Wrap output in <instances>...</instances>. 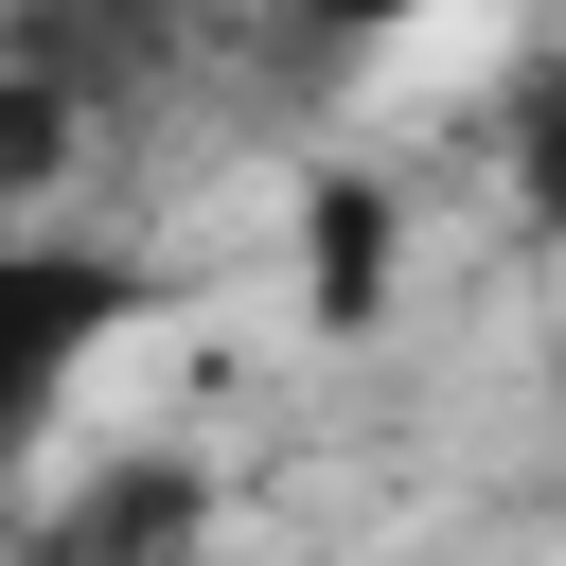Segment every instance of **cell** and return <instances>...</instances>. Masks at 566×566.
I'll list each match as a JSON object with an SVG mask.
<instances>
[{"label": "cell", "mask_w": 566, "mask_h": 566, "mask_svg": "<svg viewBox=\"0 0 566 566\" xmlns=\"http://www.w3.org/2000/svg\"><path fill=\"white\" fill-rule=\"evenodd\" d=\"M195 531H212V460H106L53 531H35V566H195Z\"/></svg>", "instance_id": "3957f363"}, {"label": "cell", "mask_w": 566, "mask_h": 566, "mask_svg": "<svg viewBox=\"0 0 566 566\" xmlns=\"http://www.w3.org/2000/svg\"><path fill=\"white\" fill-rule=\"evenodd\" d=\"M71 142H88V106H71L53 71H18V53H0V230H18V195H53V177H71Z\"/></svg>", "instance_id": "277c9868"}, {"label": "cell", "mask_w": 566, "mask_h": 566, "mask_svg": "<svg viewBox=\"0 0 566 566\" xmlns=\"http://www.w3.org/2000/svg\"><path fill=\"white\" fill-rule=\"evenodd\" d=\"M389 265H407V195L371 159H318L301 177V318L318 336H371L389 318Z\"/></svg>", "instance_id": "7a4b0ae2"}, {"label": "cell", "mask_w": 566, "mask_h": 566, "mask_svg": "<svg viewBox=\"0 0 566 566\" xmlns=\"http://www.w3.org/2000/svg\"><path fill=\"white\" fill-rule=\"evenodd\" d=\"M513 195H531V212L566 230V53H548V71L513 88Z\"/></svg>", "instance_id": "5b68a950"}, {"label": "cell", "mask_w": 566, "mask_h": 566, "mask_svg": "<svg viewBox=\"0 0 566 566\" xmlns=\"http://www.w3.org/2000/svg\"><path fill=\"white\" fill-rule=\"evenodd\" d=\"M142 248H88V230H0V442L53 424V389L142 318Z\"/></svg>", "instance_id": "6da1fadb"}]
</instances>
